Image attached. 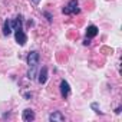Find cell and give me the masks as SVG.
<instances>
[{"instance_id": "6da1fadb", "label": "cell", "mask_w": 122, "mask_h": 122, "mask_svg": "<svg viewBox=\"0 0 122 122\" xmlns=\"http://www.w3.org/2000/svg\"><path fill=\"white\" fill-rule=\"evenodd\" d=\"M39 59H40V56H39V53H37L36 50H33V52H30V53L27 55V65L30 66V71H29V79H33V78H35L36 66L39 65Z\"/></svg>"}, {"instance_id": "7a4b0ae2", "label": "cell", "mask_w": 122, "mask_h": 122, "mask_svg": "<svg viewBox=\"0 0 122 122\" xmlns=\"http://www.w3.org/2000/svg\"><path fill=\"white\" fill-rule=\"evenodd\" d=\"M79 6V3H78V0H71V2L63 7V13L65 15H76V13H79L81 12V9L78 7Z\"/></svg>"}, {"instance_id": "3957f363", "label": "cell", "mask_w": 122, "mask_h": 122, "mask_svg": "<svg viewBox=\"0 0 122 122\" xmlns=\"http://www.w3.org/2000/svg\"><path fill=\"white\" fill-rule=\"evenodd\" d=\"M15 37H16V42H17L20 46H25L26 42H27V36H26V33H25L22 29H16V30H15Z\"/></svg>"}, {"instance_id": "277c9868", "label": "cell", "mask_w": 122, "mask_h": 122, "mask_svg": "<svg viewBox=\"0 0 122 122\" xmlns=\"http://www.w3.org/2000/svg\"><path fill=\"white\" fill-rule=\"evenodd\" d=\"M71 93V86L66 81H62L60 82V95H62L63 98H68Z\"/></svg>"}, {"instance_id": "5b68a950", "label": "cell", "mask_w": 122, "mask_h": 122, "mask_svg": "<svg viewBox=\"0 0 122 122\" xmlns=\"http://www.w3.org/2000/svg\"><path fill=\"white\" fill-rule=\"evenodd\" d=\"M22 118H23L25 122H32V121H35V112L32 109H25Z\"/></svg>"}, {"instance_id": "8992f818", "label": "cell", "mask_w": 122, "mask_h": 122, "mask_svg": "<svg viewBox=\"0 0 122 122\" xmlns=\"http://www.w3.org/2000/svg\"><path fill=\"white\" fill-rule=\"evenodd\" d=\"M96 35H98V27H96V26H93V25L88 26V29H86V37H88V39H91V37H95Z\"/></svg>"}, {"instance_id": "52a82bcc", "label": "cell", "mask_w": 122, "mask_h": 122, "mask_svg": "<svg viewBox=\"0 0 122 122\" xmlns=\"http://www.w3.org/2000/svg\"><path fill=\"white\" fill-rule=\"evenodd\" d=\"M37 81H39V83H42V85L46 83V81H47V69H46V68H42V69H40Z\"/></svg>"}, {"instance_id": "ba28073f", "label": "cell", "mask_w": 122, "mask_h": 122, "mask_svg": "<svg viewBox=\"0 0 122 122\" xmlns=\"http://www.w3.org/2000/svg\"><path fill=\"white\" fill-rule=\"evenodd\" d=\"M49 121H65V115H62L59 111H56V112H53V113H50L49 115Z\"/></svg>"}, {"instance_id": "9c48e42d", "label": "cell", "mask_w": 122, "mask_h": 122, "mask_svg": "<svg viewBox=\"0 0 122 122\" xmlns=\"http://www.w3.org/2000/svg\"><path fill=\"white\" fill-rule=\"evenodd\" d=\"M10 26H12V29H22V16H17L15 20H12L10 22Z\"/></svg>"}, {"instance_id": "30bf717a", "label": "cell", "mask_w": 122, "mask_h": 122, "mask_svg": "<svg viewBox=\"0 0 122 122\" xmlns=\"http://www.w3.org/2000/svg\"><path fill=\"white\" fill-rule=\"evenodd\" d=\"M12 33V26H10V20H6L5 22V26H3V35L5 36H9Z\"/></svg>"}, {"instance_id": "8fae6325", "label": "cell", "mask_w": 122, "mask_h": 122, "mask_svg": "<svg viewBox=\"0 0 122 122\" xmlns=\"http://www.w3.org/2000/svg\"><path fill=\"white\" fill-rule=\"evenodd\" d=\"M30 2H32L33 5H39V2H40V0H30Z\"/></svg>"}, {"instance_id": "7c38bea8", "label": "cell", "mask_w": 122, "mask_h": 122, "mask_svg": "<svg viewBox=\"0 0 122 122\" xmlns=\"http://www.w3.org/2000/svg\"><path fill=\"white\" fill-rule=\"evenodd\" d=\"M45 16H46V17H47V20H52V16H50V15H49V13H45Z\"/></svg>"}]
</instances>
